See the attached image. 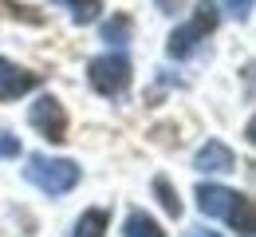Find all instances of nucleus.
I'll use <instances>...</instances> for the list:
<instances>
[{"label":"nucleus","mask_w":256,"mask_h":237,"mask_svg":"<svg viewBox=\"0 0 256 237\" xmlns=\"http://www.w3.org/2000/svg\"><path fill=\"white\" fill-rule=\"evenodd\" d=\"M64 4H67V12H71L75 24H91V20L98 16V8H102L98 0H64Z\"/></svg>","instance_id":"11"},{"label":"nucleus","mask_w":256,"mask_h":237,"mask_svg":"<svg viewBox=\"0 0 256 237\" xmlns=\"http://www.w3.org/2000/svg\"><path fill=\"white\" fill-rule=\"evenodd\" d=\"M106 229H110L106 209H87V213L75 221V233L71 237H106Z\"/></svg>","instance_id":"8"},{"label":"nucleus","mask_w":256,"mask_h":237,"mask_svg":"<svg viewBox=\"0 0 256 237\" xmlns=\"http://www.w3.org/2000/svg\"><path fill=\"white\" fill-rule=\"evenodd\" d=\"M36 83H40V79H36L32 71H24V68H16V64H8V60H0V103L28 95Z\"/></svg>","instance_id":"6"},{"label":"nucleus","mask_w":256,"mask_h":237,"mask_svg":"<svg viewBox=\"0 0 256 237\" xmlns=\"http://www.w3.org/2000/svg\"><path fill=\"white\" fill-rule=\"evenodd\" d=\"M213 28H217V4H213V0H201L190 24H182V28H174V32H170L166 52H170L174 60H186V56H190L193 48H197L205 36L213 32Z\"/></svg>","instance_id":"3"},{"label":"nucleus","mask_w":256,"mask_h":237,"mask_svg":"<svg viewBox=\"0 0 256 237\" xmlns=\"http://www.w3.org/2000/svg\"><path fill=\"white\" fill-rule=\"evenodd\" d=\"M154 194H158V202H162L166 213H174V217L182 213V198H178V190H174L166 178H154Z\"/></svg>","instance_id":"10"},{"label":"nucleus","mask_w":256,"mask_h":237,"mask_svg":"<svg viewBox=\"0 0 256 237\" xmlns=\"http://www.w3.org/2000/svg\"><path fill=\"white\" fill-rule=\"evenodd\" d=\"M221 8H228V16H236V20L252 16V0H221Z\"/></svg>","instance_id":"13"},{"label":"nucleus","mask_w":256,"mask_h":237,"mask_svg":"<svg viewBox=\"0 0 256 237\" xmlns=\"http://www.w3.org/2000/svg\"><path fill=\"white\" fill-rule=\"evenodd\" d=\"M197 209L205 217H221L228 221L240 237H252V202L228 186H217V182H201L197 186Z\"/></svg>","instance_id":"1"},{"label":"nucleus","mask_w":256,"mask_h":237,"mask_svg":"<svg viewBox=\"0 0 256 237\" xmlns=\"http://www.w3.org/2000/svg\"><path fill=\"white\" fill-rule=\"evenodd\" d=\"M193 166L205 170V174H221V170H232L236 166V158H232V150L224 146V142H205L201 150H197V158H193Z\"/></svg>","instance_id":"7"},{"label":"nucleus","mask_w":256,"mask_h":237,"mask_svg":"<svg viewBox=\"0 0 256 237\" xmlns=\"http://www.w3.org/2000/svg\"><path fill=\"white\" fill-rule=\"evenodd\" d=\"M126 36H130V20L126 16H114V20L102 24V40H106V44H126Z\"/></svg>","instance_id":"12"},{"label":"nucleus","mask_w":256,"mask_h":237,"mask_svg":"<svg viewBox=\"0 0 256 237\" xmlns=\"http://www.w3.org/2000/svg\"><path fill=\"white\" fill-rule=\"evenodd\" d=\"M190 237H217V233H209V229H193Z\"/></svg>","instance_id":"16"},{"label":"nucleus","mask_w":256,"mask_h":237,"mask_svg":"<svg viewBox=\"0 0 256 237\" xmlns=\"http://www.w3.org/2000/svg\"><path fill=\"white\" fill-rule=\"evenodd\" d=\"M122 233L126 237H166V229H162L150 213H138V209H134L126 217V229H122Z\"/></svg>","instance_id":"9"},{"label":"nucleus","mask_w":256,"mask_h":237,"mask_svg":"<svg viewBox=\"0 0 256 237\" xmlns=\"http://www.w3.org/2000/svg\"><path fill=\"white\" fill-rule=\"evenodd\" d=\"M28 119H32V127L44 138H52V142H64L67 138V111L56 95H40L32 103V111H28Z\"/></svg>","instance_id":"5"},{"label":"nucleus","mask_w":256,"mask_h":237,"mask_svg":"<svg viewBox=\"0 0 256 237\" xmlns=\"http://www.w3.org/2000/svg\"><path fill=\"white\" fill-rule=\"evenodd\" d=\"M87 79L98 95H122L130 87V64L126 56H95L87 64Z\"/></svg>","instance_id":"4"},{"label":"nucleus","mask_w":256,"mask_h":237,"mask_svg":"<svg viewBox=\"0 0 256 237\" xmlns=\"http://www.w3.org/2000/svg\"><path fill=\"white\" fill-rule=\"evenodd\" d=\"M28 182L40 186L44 194H67V190H75L79 186V166L71 162V158H48V154H32L28 158Z\"/></svg>","instance_id":"2"},{"label":"nucleus","mask_w":256,"mask_h":237,"mask_svg":"<svg viewBox=\"0 0 256 237\" xmlns=\"http://www.w3.org/2000/svg\"><path fill=\"white\" fill-rule=\"evenodd\" d=\"M178 4H182V0H158V8H162V12H174Z\"/></svg>","instance_id":"15"},{"label":"nucleus","mask_w":256,"mask_h":237,"mask_svg":"<svg viewBox=\"0 0 256 237\" xmlns=\"http://www.w3.org/2000/svg\"><path fill=\"white\" fill-rule=\"evenodd\" d=\"M16 154H20L16 135H0V158H16Z\"/></svg>","instance_id":"14"}]
</instances>
